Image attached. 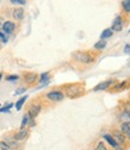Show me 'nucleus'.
Here are the masks:
<instances>
[{
  "label": "nucleus",
  "instance_id": "nucleus-1",
  "mask_svg": "<svg viewBox=\"0 0 130 150\" xmlns=\"http://www.w3.org/2000/svg\"><path fill=\"white\" fill-rule=\"evenodd\" d=\"M73 58L76 61L84 62V64H91V62L93 61V58L85 52H75V53H73Z\"/></svg>",
  "mask_w": 130,
  "mask_h": 150
},
{
  "label": "nucleus",
  "instance_id": "nucleus-2",
  "mask_svg": "<svg viewBox=\"0 0 130 150\" xmlns=\"http://www.w3.org/2000/svg\"><path fill=\"white\" fill-rule=\"evenodd\" d=\"M81 93H82V86L78 85V84H73V85H71V86H68V88H67L66 95L69 98H74L76 96H79Z\"/></svg>",
  "mask_w": 130,
  "mask_h": 150
},
{
  "label": "nucleus",
  "instance_id": "nucleus-3",
  "mask_svg": "<svg viewBox=\"0 0 130 150\" xmlns=\"http://www.w3.org/2000/svg\"><path fill=\"white\" fill-rule=\"evenodd\" d=\"M115 83V81L113 79H110V81H105V82H101V83H99L97 86H94V91H99V90H106V89H109L110 86L112 85Z\"/></svg>",
  "mask_w": 130,
  "mask_h": 150
},
{
  "label": "nucleus",
  "instance_id": "nucleus-4",
  "mask_svg": "<svg viewBox=\"0 0 130 150\" xmlns=\"http://www.w3.org/2000/svg\"><path fill=\"white\" fill-rule=\"evenodd\" d=\"M15 28H16V25H15L13 22H11V21L4 22V24H3V33L4 34H11L12 31L15 30Z\"/></svg>",
  "mask_w": 130,
  "mask_h": 150
},
{
  "label": "nucleus",
  "instance_id": "nucleus-5",
  "mask_svg": "<svg viewBox=\"0 0 130 150\" xmlns=\"http://www.w3.org/2000/svg\"><path fill=\"white\" fill-rule=\"evenodd\" d=\"M122 27H123V19H122V17H121V16L116 17L115 21H113V24H112L111 30H112V31H120V30L122 29Z\"/></svg>",
  "mask_w": 130,
  "mask_h": 150
},
{
  "label": "nucleus",
  "instance_id": "nucleus-6",
  "mask_svg": "<svg viewBox=\"0 0 130 150\" xmlns=\"http://www.w3.org/2000/svg\"><path fill=\"white\" fill-rule=\"evenodd\" d=\"M63 94L61 91H51L47 95V97L49 100H51V101H61V100L63 98Z\"/></svg>",
  "mask_w": 130,
  "mask_h": 150
},
{
  "label": "nucleus",
  "instance_id": "nucleus-7",
  "mask_svg": "<svg viewBox=\"0 0 130 150\" xmlns=\"http://www.w3.org/2000/svg\"><path fill=\"white\" fill-rule=\"evenodd\" d=\"M40 112H41V106L40 105H34L31 108H30V110H29V117L31 118V119H34L35 117H37L38 114H40Z\"/></svg>",
  "mask_w": 130,
  "mask_h": 150
},
{
  "label": "nucleus",
  "instance_id": "nucleus-8",
  "mask_svg": "<svg viewBox=\"0 0 130 150\" xmlns=\"http://www.w3.org/2000/svg\"><path fill=\"white\" fill-rule=\"evenodd\" d=\"M28 136H29V131L25 130V129H23V130H20L18 133H16L15 139H16V141H23V139L27 138Z\"/></svg>",
  "mask_w": 130,
  "mask_h": 150
},
{
  "label": "nucleus",
  "instance_id": "nucleus-9",
  "mask_svg": "<svg viewBox=\"0 0 130 150\" xmlns=\"http://www.w3.org/2000/svg\"><path fill=\"white\" fill-rule=\"evenodd\" d=\"M121 130L127 137L130 138V121H124L122 124V126H121Z\"/></svg>",
  "mask_w": 130,
  "mask_h": 150
},
{
  "label": "nucleus",
  "instance_id": "nucleus-10",
  "mask_svg": "<svg viewBox=\"0 0 130 150\" xmlns=\"http://www.w3.org/2000/svg\"><path fill=\"white\" fill-rule=\"evenodd\" d=\"M113 139L116 141V143L117 144H123L124 143V136L122 134V133H120V132H113Z\"/></svg>",
  "mask_w": 130,
  "mask_h": 150
},
{
  "label": "nucleus",
  "instance_id": "nucleus-11",
  "mask_svg": "<svg viewBox=\"0 0 130 150\" xmlns=\"http://www.w3.org/2000/svg\"><path fill=\"white\" fill-rule=\"evenodd\" d=\"M13 17H15V19H17V21H20V19H23V16H24V11L22 10V8H16L15 11H13Z\"/></svg>",
  "mask_w": 130,
  "mask_h": 150
},
{
  "label": "nucleus",
  "instance_id": "nucleus-12",
  "mask_svg": "<svg viewBox=\"0 0 130 150\" xmlns=\"http://www.w3.org/2000/svg\"><path fill=\"white\" fill-rule=\"evenodd\" d=\"M104 138H105V139L110 143V145H111V146H113V148H116V149L118 148V144L116 143V141L113 139V137H112L111 134H109V133H108V134H105V136H104Z\"/></svg>",
  "mask_w": 130,
  "mask_h": 150
},
{
  "label": "nucleus",
  "instance_id": "nucleus-13",
  "mask_svg": "<svg viewBox=\"0 0 130 150\" xmlns=\"http://www.w3.org/2000/svg\"><path fill=\"white\" fill-rule=\"evenodd\" d=\"M36 78H37L36 73H27L25 74V81H27V83H29V84L34 83L36 81Z\"/></svg>",
  "mask_w": 130,
  "mask_h": 150
},
{
  "label": "nucleus",
  "instance_id": "nucleus-14",
  "mask_svg": "<svg viewBox=\"0 0 130 150\" xmlns=\"http://www.w3.org/2000/svg\"><path fill=\"white\" fill-rule=\"evenodd\" d=\"M112 34H113V31L111 30V29H105L103 33H101V35H100V39L101 40H105V39H109V37H111L112 36Z\"/></svg>",
  "mask_w": 130,
  "mask_h": 150
},
{
  "label": "nucleus",
  "instance_id": "nucleus-15",
  "mask_svg": "<svg viewBox=\"0 0 130 150\" xmlns=\"http://www.w3.org/2000/svg\"><path fill=\"white\" fill-rule=\"evenodd\" d=\"M27 98H28V96H23V97H20L18 101L16 102V108H17V110H20V108L23 107V105H24V102L27 101Z\"/></svg>",
  "mask_w": 130,
  "mask_h": 150
},
{
  "label": "nucleus",
  "instance_id": "nucleus-16",
  "mask_svg": "<svg viewBox=\"0 0 130 150\" xmlns=\"http://www.w3.org/2000/svg\"><path fill=\"white\" fill-rule=\"evenodd\" d=\"M105 47H106V41H104V40H100L94 45V48L98 49V51H101V49H104Z\"/></svg>",
  "mask_w": 130,
  "mask_h": 150
},
{
  "label": "nucleus",
  "instance_id": "nucleus-17",
  "mask_svg": "<svg viewBox=\"0 0 130 150\" xmlns=\"http://www.w3.org/2000/svg\"><path fill=\"white\" fill-rule=\"evenodd\" d=\"M5 143H6V144H7V146H8V148H11V149H16V148L18 146V144H17V142H16L15 139H10V138H7Z\"/></svg>",
  "mask_w": 130,
  "mask_h": 150
},
{
  "label": "nucleus",
  "instance_id": "nucleus-18",
  "mask_svg": "<svg viewBox=\"0 0 130 150\" xmlns=\"http://www.w3.org/2000/svg\"><path fill=\"white\" fill-rule=\"evenodd\" d=\"M29 119H30L29 114H25V115L23 117V120H22V125H20V130H23L25 126H27V124L29 122Z\"/></svg>",
  "mask_w": 130,
  "mask_h": 150
},
{
  "label": "nucleus",
  "instance_id": "nucleus-19",
  "mask_svg": "<svg viewBox=\"0 0 130 150\" xmlns=\"http://www.w3.org/2000/svg\"><path fill=\"white\" fill-rule=\"evenodd\" d=\"M122 6L125 12H130V0H124V1H122Z\"/></svg>",
  "mask_w": 130,
  "mask_h": 150
},
{
  "label": "nucleus",
  "instance_id": "nucleus-20",
  "mask_svg": "<svg viewBox=\"0 0 130 150\" xmlns=\"http://www.w3.org/2000/svg\"><path fill=\"white\" fill-rule=\"evenodd\" d=\"M120 119L130 121V113H128V112H123V113H121V115H120Z\"/></svg>",
  "mask_w": 130,
  "mask_h": 150
},
{
  "label": "nucleus",
  "instance_id": "nucleus-21",
  "mask_svg": "<svg viewBox=\"0 0 130 150\" xmlns=\"http://www.w3.org/2000/svg\"><path fill=\"white\" fill-rule=\"evenodd\" d=\"M41 82L42 83H48L49 82V73L48 72H44L41 74Z\"/></svg>",
  "mask_w": 130,
  "mask_h": 150
},
{
  "label": "nucleus",
  "instance_id": "nucleus-22",
  "mask_svg": "<svg viewBox=\"0 0 130 150\" xmlns=\"http://www.w3.org/2000/svg\"><path fill=\"white\" fill-rule=\"evenodd\" d=\"M94 150H106V146H105V144H104V143H98V145L96 146V149Z\"/></svg>",
  "mask_w": 130,
  "mask_h": 150
},
{
  "label": "nucleus",
  "instance_id": "nucleus-23",
  "mask_svg": "<svg viewBox=\"0 0 130 150\" xmlns=\"http://www.w3.org/2000/svg\"><path fill=\"white\" fill-rule=\"evenodd\" d=\"M12 107H13V105L10 103V105L5 106L4 108H0V112H8V110H10V108H12Z\"/></svg>",
  "mask_w": 130,
  "mask_h": 150
},
{
  "label": "nucleus",
  "instance_id": "nucleus-24",
  "mask_svg": "<svg viewBox=\"0 0 130 150\" xmlns=\"http://www.w3.org/2000/svg\"><path fill=\"white\" fill-rule=\"evenodd\" d=\"M0 39H1V41H3L4 43H6V42H7V36H6L3 31H0Z\"/></svg>",
  "mask_w": 130,
  "mask_h": 150
},
{
  "label": "nucleus",
  "instance_id": "nucleus-25",
  "mask_svg": "<svg viewBox=\"0 0 130 150\" xmlns=\"http://www.w3.org/2000/svg\"><path fill=\"white\" fill-rule=\"evenodd\" d=\"M10 148L7 146V144L5 142H0V150H8Z\"/></svg>",
  "mask_w": 130,
  "mask_h": 150
},
{
  "label": "nucleus",
  "instance_id": "nucleus-26",
  "mask_svg": "<svg viewBox=\"0 0 130 150\" xmlns=\"http://www.w3.org/2000/svg\"><path fill=\"white\" fill-rule=\"evenodd\" d=\"M10 3H12V4H20V5H24L27 1H25V0H11Z\"/></svg>",
  "mask_w": 130,
  "mask_h": 150
},
{
  "label": "nucleus",
  "instance_id": "nucleus-27",
  "mask_svg": "<svg viewBox=\"0 0 130 150\" xmlns=\"http://www.w3.org/2000/svg\"><path fill=\"white\" fill-rule=\"evenodd\" d=\"M19 77L18 76H8L7 78H6V81H8V82H11V81H17Z\"/></svg>",
  "mask_w": 130,
  "mask_h": 150
},
{
  "label": "nucleus",
  "instance_id": "nucleus-28",
  "mask_svg": "<svg viewBox=\"0 0 130 150\" xmlns=\"http://www.w3.org/2000/svg\"><path fill=\"white\" fill-rule=\"evenodd\" d=\"M124 53L125 54H130V45H125L124 46Z\"/></svg>",
  "mask_w": 130,
  "mask_h": 150
},
{
  "label": "nucleus",
  "instance_id": "nucleus-29",
  "mask_svg": "<svg viewBox=\"0 0 130 150\" xmlns=\"http://www.w3.org/2000/svg\"><path fill=\"white\" fill-rule=\"evenodd\" d=\"M124 108H125L124 112H128V113H130V102H127V103L124 105Z\"/></svg>",
  "mask_w": 130,
  "mask_h": 150
},
{
  "label": "nucleus",
  "instance_id": "nucleus-30",
  "mask_svg": "<svg viewBox=\"0 0 130 150\" xmlns=\"http://www.w3.org/2000/svg\"><path fill=\"white\" fill-rule=\"evenodd\" d=\"M25 90H27L25 88H19V89H18V90H17V91H16L15 94H16V95H19V94H23V93H24Z\"/></svg>",
  "mask_w": 130,
  "mask_h": 150
},
{
  "label": "nucleus",
  "instance_id": "nucleus-31",
  "mask_svg": "<svg viewBox=\"0 0 130 150\" xmlns=\"http://www.w3.org/2000/svg\"><path fill=\"white\" fill-rule=\"evenodd\" d=\"M125 85V82H123V83H121V84H118V85H117L116 86V88L115 89H121V88H123V86Z\"/></svg>",
  "mask_w": 130,
  "mask_h": 150
},
{
  "label": "nucleus",
  "instance_id": "nucleus-32",
  "mask_svg": "<svg viewBox=\"0 0 130 150\" xmlns=\"http://www.w3.org/2000/svg\"><path fill=\"white\" fill-rule=\"evenodd\" d=\"M3 24H4V23H3V18H1V17H0V27H1V25H3Z\"/></svg>",
  "mask_w": 130,
  "mask_h": 150
},
{
  "label": "nucleus",
  "instance_id": "nucleus-33",
  "mask_svg": "<svg viewBox=\"0 0 130 150\" xmlns=\"http://www.w3.org/2000/svg\"><path fill=\"white\" fill-rule=\"evenodd\" d=\"M0 79H1V73H0Z\"/></svg>",
  "mask_w": 130,
  "mask_h": 150
},
{
  "label": "nucleus",
  "instance_id": "nucleus-34",
  "mask_svg": "<svg viewBox=\"0 0 130 150\" xmlns=\"http://www.w3.org/2000/svg\"><path fill=\"white\" fill-rule=\"evenodd\" d=\"M0 46H1V41H0Z\"/></svg>",
  "mask_w": 130,
  "mask_h": 150
},
{
  "label": "nucleus",
  "instance_id": "nucleus-35",
  "mask_svg": "<svg viewBox=\"0 0 130 150\" xmlns=\"http://www.w3.org/2000/svg\"><path fill=\"white\" fill-rule=\"evenodd\" d=\"M129 33H130V30H129Z\"/></svg>",
  "mask_w": 130,
  "mask_h": 150
}]
</instances>
